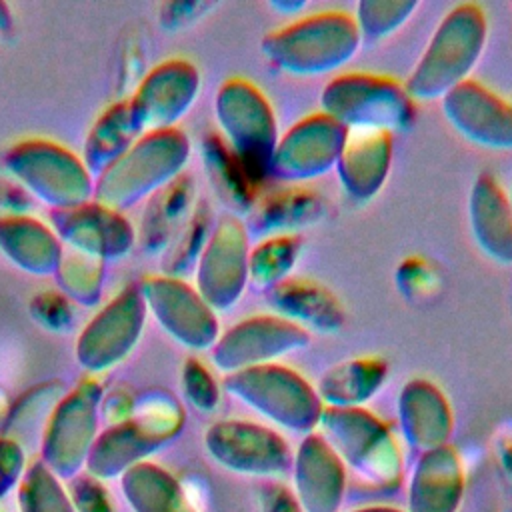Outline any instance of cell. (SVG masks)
<instances>
[{
  "label": "cell",
  "mask_w": 512,
  "mask_h": 512,
  "mask_svg": "<svg viewBox=\"0 0 512 512\" xmlns=\"http://www.w3.org/2000/svg\"><path fill=\"white\" fill-rule=\"evenodd\" d=\"M486 40V18L478 4L454 6L436 26L426 50L412 70L410 98L434 100L468 80Z\"/></svg>",
  "instance_id": "1"
},
{
  "label": "cell",
  "mask_w": 512,
  "mask_h": 512,
  "mask_svg": "<svg viewBox=\"0 0 512 512\" xmlns=\"http://www.w3.org/2000/svg\"><path fill=\"white\" fill-rule=\"evenodd\" d=\"M442 106L446 120L472 144L492 150L512 148V104L492 90L468 78L442 96Z\"/></svg>",
  "instance_id": "6"
},
{
  "label": "cell",
  "mask_w": 512,
  "mask_h": 512,
  "mask_svg": "<svg viewBox=\"0 0 512 512\" xmlns=\"http://www.w3.org/2000/svg\"><path fill=\"white\" fill-rule=\"evenodd\" d=\"M276 316L302 330L334 332L344 324V310L332 292L312 280L286 278L268 290Z\"/></svg>",
  "instance_id": "9"
},
{
  "label": "cell",
  "mask_w": 512,
  "mask_h": 512,
  "mask_svg": "<svg viewBox=\"0 0 512 512\" xmlns=\"http://www.w3.org/2000/svg\"><path fill=\"white\" fill-rule=\"evenodd\" d=\"M384 364L378 358H358L334 366L322 378V388L326 398L334 404H348V402H364L382 382L384 378Z\"/></svg>",
  "instance_id": "14"
},
{
  "label": "cell",
  "mask_w": 512,
  "mask_h": 512,
  "mask_svg": "<svg viewBox=\"0 0 512 512\" xmlns=\"http://www.w3.org/2000/svg\"><path fill=\"white\" fill-rule=\"evenodd\" d=\"M320 212L322 204L316 194L302 188H286L256 202L252 224L256 236H282L314 222Z\"/></svg>",
  "instance_id": "12"
},
{
  "label": "cell",
  "mask_w": 512,
  "mask_h": 512,
  "mask_svg": "<svg viewBox=\"0 0 512 512\" xmlns=\"http://www.w3.org/2000/svg\"><path fill=\"white\" fill-rule=\"evenodd\" d=\"M224 122L234 140L244 168L256 178L270 168V158L278 142L272 108L264 94L248 82H230L226 90Z\"/></svg>",
  "instance_id": "5"
},
{
  "label": "cell",
  "mask_w": 512,
  "mask_h": 512,
  "mask_svg": "<svg viewBox=\"0 0 512 512\" xmlns=\"http://www.w3.org/2000/svg\"><path fill=\"white\" fill-rule=\"evenodd\" d=\"M346 132L342 124L324 112L306 116L278 138L270 170L276 178L296 184L318 178L336 166Z\"/></svg>",
  "instance_id": "4"
},
{
  "label": "cell",
  "mask_w": 512,
  "mask_h": 512,
  "mask_svg": "<svg viewBox=\"0 0 512 512\" xmlns=\"http://www.w3.org/2000/svg\"><path fill=\"white\" fill-rule=\"evenodd\" d=\"M470 228L488 258L512 264V210L490 174H482L470 190Z\"/></svg>",
  "instance_id": "10"
},
{
  "label": "cell",
  "mask_w": 512,
  "mask_h": 512,
  "mask_svg": "<svg viewBox=\"0 0 512 512\" xmlns=\"http://www.w3.org/2000/svg\"><path fill=\"white\" fill-rule=\"evenodd\" d=\"M300 254V242L294 234L268 236L262 238L252 254H248V280L256 284V288L270 290L282 280L290 278V270L294 268Z\"/></svg>",
  "instance_id": "13"
},
{
  "label": "cell",
  "mask_w": 512,
  "mask_h": 512,
  "mask_svg": "<svg viewBox=\"0 0 512 512\" xmlns=\"http://www.w3.org/2000/svg\"><path fill=\"white\" fill-rule=\"evenodd\" d=\"M398 284L408 298H422L436 288V274L432 268H428L426 260L410 258L398 268Z\"/></svg>",
  "instance_id": "16"
},
{
  "label": "cell",
  "mask_w": 512,
  "mask_h": 512,
  "mask_svg": "<svg viewBox=\"0 0 512 512\" xmlns=\"http://www.w3.org/2000/svg\"><path fill=\"white\" fill-rule=\"evenodd\" d=\"M390 168V134L378 130H348L336 170L342 188L356 200L378 194Z\"/></svg>",
  "instance_id": "8"
},
{
  "label": "cell",
  "mask_w": 512,
  "mask_h": 512,
  "mask_svg": "<svg viewBox=\"0 0 512 512\" xmlns=\"http://www.w3.org/2000/svg\"><path fill=\"white\" fill-rule=\"evenodd\" d=\"M244 382H250L254 404L276 422L302 424L316 418V396L306 382L286 366L260 364L246 368Z\"/></svg>",
  "instance_id": "7"
},
{
  "label": "cell",
  "mask_w": 512,
  "mask_h": 512,
  "mask_svg": "<svg viewBox=\"0 0 512 512\" xmlns=\"http://www.w3.org/2000/svg\"><path fill=\"white\" fill-rule=\"evenodd\" d=\"M416 2H360L354 22L360 36L384 38L410 18Z\"/></svg>",
  "instance_id": "15"
},
{
  "label": "cell",
  "mask_w": 512,
  "mask_h": 512,
  "mask_svg": "<svg viewBox=\"0 0 512 512\" xmlns=\"http://www.w3.org/2000/svg\"><path fill=\"white\" fill-rule=\"evenodd\" d=\"M322 112L346 130L392 132L412 116V98L394 78L342 74L322 90Z\"/></svg>",
  "instance_id": "3"
},
{
  "label": "cell",
  "mask_w": 512,
  "mask_h": 512,
  "mask_svg": "<svg viewBox=\"0 0 512 512\" xmlns=\"http://www.w3.org/2000/svg\"><path fill=\"white\" fill-rule=\"evenodd\" d=\"M354 16L318 12L276 30L262 40V52L290 74H324L348 62L360 46Z\"/></svg>",
  "instance_id": "2"
},
{
  "label": "cell",
  "mask_w": 512,
  "mask_h": 512,
  "mask_svg": "<svg viewBox=\"0 0 512 512\" xmlns=\"http://www.w3.org/2000/svg\"><path fill=\"white\" fill-rule=\"evenodd\" d=\"M308 342V332L300 326L276 316L260 314L246 318L228 334V346L234 348V360L248 364L246 368L268 364L276 356L298 350Z\"/></svg>",
  "instance_id": "11"
},
{
  "label": "cell",
  "mask_w": 512,
  "mask_h": 512,
  "mask_svg": "<svg viewBox=\"0 0 512 512\" xmlns=\"http://www.w3.org/2000/svg\"><path fill=\"white\" fill-rule=\"evenodd\" d=\"M508 204H510V210H512V188H510V196H508Z\"/></svg>",
  "instance_id": "17"
}]
</instances>
